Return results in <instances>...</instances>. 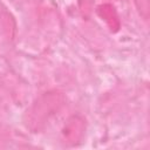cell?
I'll return each mask as SVG.
<instances>
[{
	"instance_id": "6da1fadb",
	"label": "cell",
	"mask_w": 150,
	"mask_h": 150,
	"mask_svg": "<svg viewBox=\"0 0 150 150\" xmlns=\"http://www.w3.org/2000/svg\"><path fill=\"white\" fill-rule=\"evenodd\" d=\"M64 103L66 97L61 91L49 90L41 94L25 112V127L32 132H41L49 121L59 114Z\"/></svg>"
},
{
	"instance_id": "7a4b0ae2",
	"label": "cell",
	"mask_w": 150,
	"mask_h": 150,
	"mask_svg": "<svg viewBox=\"0 0 150 150\" xmlns=\"http://www.w3.org/2000/svg\"><path fill=\"white\" fill-rule=\"evenodd\" d=\"M86 130V118L79 114L70 115L60 130V139L66 146H76L83 141Z\"/></svg>"
},
{
	"instance_id": "3957f363",
	"label": "cell",
	"mask_w": 150,
	"mask_h": 150,
	"mask_svg": "<svg viewBox=\"0 0 150 150\" xmlns=\"http://www.w3.org/2000/svg\"><path fill=\"white\" fill-rule=\"evenodd\" d=\"M96 11H97L98 16L105 22V25L109 27V29L112 33H116L120 30L121 20H120L118 13L114 5H111L109 2H104V4H101Z\"/></svg>"
},
{
	"instance_id": "277c9868",
	"label": "cell",
	"mask_w": 150,
	"mask_h": 150,
	"mask_svg": "<svg viewBox=\"0 0 150 150\" xmlns=\"http://www.w3.org/2000/svg\"><path fill=\"white\" fill-rule=\"evenodd\" d=\"M134 2H135L138 14L144 20H148V18H149V0H134Z\"/></svg>"
}]
</instances>
